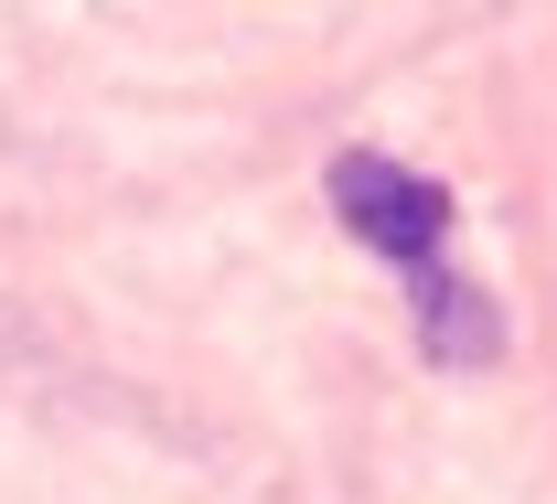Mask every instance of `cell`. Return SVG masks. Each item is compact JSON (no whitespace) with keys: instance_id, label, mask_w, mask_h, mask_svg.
Returning <instances> with one entry per match:
<instances>
[{"instance_id":"obj_1","label":"cell","mask_w":557,"mask_h":504,"mask_svg":"<svg viewBox=\"0 0 557 504\" xmlns=\"http://www.w3.org/2000/svg\"><path fill=\"white\" fill-rule=\"evenodd\" d=\"M333 216H344L375 258L429 269L440 236H450V194H440L429 172H408V161H386V150H344V161H333Z\"/></svg>"},{"instance_id":"obj_2","label":"cell","mask_w":557,"mask_h":504,"mask_svg":"<svg viewBox=\"0 0 557 504\" xmlns=\"http://www.w3.org/2000/svg\"><path fill=\"white\" fill-rule=\"evenodd\" d=\"M408 300H418V344L440 365H493L504 355V311L483 300V280H461V269H408Z\"/></svg>"}]
</instances>
